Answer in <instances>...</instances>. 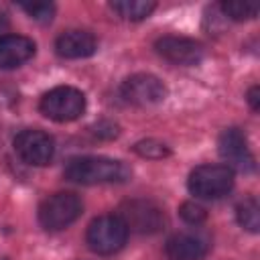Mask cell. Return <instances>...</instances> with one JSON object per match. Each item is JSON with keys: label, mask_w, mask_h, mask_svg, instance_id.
Wrapping results in <instances>:
<instances>
[{"label": "cell", "mask_w": 260, "mask_h": 260, "mask_svg": "<svg viewBox=\"0 0 260 260\" xmlns=\"http://www.w3.org/2000/svg\"><path fill=\"white\" fill-rule=\"evenodd\" d=\"M20 8L35 20H41V22H47L53 18L55 14V6L49 4V2H32V4H20Z\"/></svg>", "instance_id": "18"}, {"label": "cell", "mask_w": 260, "mask_h": 260, "mask_svg": "<svg viewBox=\"0 0 260 260\" xmlns=\"http://www.w3.org/2000/svg\"><path fill=\"white\" fill-rule=\"evenodd\" d=\"M134 152L140 154L142 158H165V156L171 154V150L167 148V144H162L158 140H152V138L136 142L134 144Z\"/></svg>", "instance_id": "17"}, {"label": "cell", "mask_w": 260, "mask_h": 260, "mask_svg": "<svg viewBox=\"0 0 260 260\" xmlns=\"http://www.w3.org/2000/svg\"><path fill=\"white\" fill-rule=\"evenodd\" d=\"M128 238V228L120 215H100L87 228V246L102 256L118 252Z\"/></svg>", "instance_id": "5"}, {"label": "cell", "mask_w": 260, "mask_h": 260, "mask_svg": "<svg viewBox=\"0 0 260 260\" xmlns=\"http://www.w3.org/2000/svg\"><path fill=\"white\" fill-rule=\"evenodd\" d=\"M2 260H8V258H2Z\"/></svg>", "instance_id": "21"}, {"label": "cell", "mask_w": 260, "mask_h": 260, "mask_svg": "<svg viewBox=\"0 0 260 260\" xmlns=\"http://www.w3.org/2000/svg\"><path fill=\"white\" fill-rule=\"evenodd\" d=\"M120 217L128 230H134L140 234H154L165 225V215L160 207L146 199L126 201L120 207Z\"/></svg>", "instance_id": "7"}, {"label": "cell", "mask_w": 260, "mask_h": 260, "mask_svg": "<svg viewBox=\"0 0 260 260\" xmlns=\"http://www.w3.org/2000/svg\"><path fill=\"white\" fill-rule=\"evenodd\" d=\"M83 211V203L75 193L61 191L47 197L39 207V223L49 232H59L71 225Z\"/></svg>", "instance_id": "3"}, {"label": "cell", "mask_w": 260, "mask_h": 260, "mask_svg": "<svg viewBox=\"0 0 260 260\" xmlns=\"http://www.w3.org/2000/svg\"><path fill=\"white\" fill-rule=\"evenodd\" d=\"M95 37L87 30H65L57 37L55 41V49L61 57L65 59H81V57H89L95 53Z\"/></svg>", "instance_id": "11"}, {"label": "cell", "mask_w": 260, "mask_h": 260, "mask_svg": "<svg viewBox=\"0 0 260 260\" xmlns=\"http://www.w3.org/2000/svg\"><path fill=\"white\" fill-rule=\"evenodd\" d=\"M14 150L24 162L35 167H45L51 162L55 154V142L43 130H22L14 138Z\"/></svg>", "instance_id": "8"}, {"label": "cell", "mask_w": 260, "mask_h": 260, "mask_svg": "<svg viewBox=\"0 0 260 260\" xmlns=\"http://www.w3.org/2000/svg\"><path fill=\"white\" fill-rule=\"evenodd\" d=\"M65 179L79 185H104L124 183L130 179V169L116 158L108 156H79L71 158L65 167Z\"/></svg>", "instance_id": "1"}, {"label": "cell", "mask_w": 260, "mask_h": 260, "mask_svg": "<svg viewBox=\"0 0 260 260\" xmlns=\"http://www.w3.org/2000/svg\"><path fill=\"white\" fill-rule=\"evenodd\" d=\"M35 53V43L22 35L0 37V69H14L26 63Z\"/></svg>", "instance_id": "12"}, {"label": "cell", "mask_w": 260, "mask_h": 260, "mask_svg": "<svg viewBox=\"0 0 260 260\" xmlns=\"http://www.w3.org/2000/svg\"><path fill=\"white\" fill-rule=\"evenodd\" d=\"M41 112L55 122H71L77 120L85 110V95L71 85H59L49 89L39 104Z\"/></svg>", "instance_id": "4"}, {"label": "cell", "mask_w": 260, "mask_h": 260, "mask_svg": "<svg viewBox=\"0 0 260 260\" xmlns=\"http://www.w3.org/2000/svg\"><path fill=\"white\" fill-rule=\"evenodd\" d=\"M179 213H181V217H183L187 223H201V221L205 219V209H203L201 205L193 203V201L183 203L181 209H179Z\"/></svg>", "instance_id": "19"}, {"label": "cell", "mask_w": 260, "mask_h": 260, "mask_svg": "<svg viewBox=\"0 0 260 260\" xmlns=\"http://www.w3.org/2000/svg\"><path fill=\"white\" fill-rule=\"evenodd\" d=\"M219 154L223 160H228L230 169L236 167L238 171H252L254 158L250 154L246 136L238 128H228L219 136Z\"/></svg>", "instance_id": "10"}, {"label": "cell", "mask_w": 260, "mask_h": 260, "mask_svg": "<svg viewBox=\"0 0 260 260\" xmlns=\"http://www.w3.org/2000/svg\"><path fill=\"white\" fill-rule=\"evenodd\" d=\"M120 93H122V98L128 104H134V106H154V104H160L167 98V87H165V83L156 75L136 73V75H130L122 83Z\"/></svg>", "instance_id": "6"}, {"label": "cell", "mask_w": 260, "mask_h": 260, "mask_svg": "<svg viewBox=\"0 0 260 260\" xmlns=\"http://www.w3.org/2000/svg\"><path fill=\"white\" fill-rule=\"evenodd\" d=\"M209 250V244L199 234H177L167 242L169 260H201Z\"/></svg>", "instance_id": "13"}, {"label": "cell", "mask_w": 260, "mask_h": 260, "mask_svg": "<svg viewBox=\"0 0 260 260\" xmlns=\"http://www.w3.org/2000/svg\"><path fill=\"white\" fill-rule=\"evenodd\" d=\"M248 102H250L252 110L258 112V108H260V89H258V85L250 87V91H248Z\"/></svg>", "instance_id": "20"}, {"label": "cell", "mask_w": 260, "mask_h": 260, "mask_svg": "<svg viewBox=\"0 0 260 260\" xmlns=\"http://www.w3.org/2000/svg\"><path fill=\"white\" fill-rule=\"evenodd\" d=\"M110 8L118 12L126 20H142L154 10V2H144V0H120L112 2Z\"/></svg>", "instance_id": "14"}, {"label": "cell", "mask_w": 260, "mask_h": 260, "mask_svg": "<svg viewBox=\"0 0 260 260\" xmlns=\"http://www.w3.org/2000/svg\"><path fill=\"white\" fill-rule=\"evenodd\" d=\"M156 53L175 65H195L203 57V47L187 37L167 35L156 41Z\"/></svg>", "instance_id": "9"}, {"label": "cell", "mask_w": 260, "mask_h": 260, "mask_svg": "<svg viewBox=\"0 0 260 260\" xmlns=\"http://www.w3.org/2000/svg\"><path fill=\"white\" fill-rule=\"evenodd\" d=\"M238 221L242 228H246L248 232L256 234L258 228H260V207H258V201L254 197H248L244 199L240 205H238Z\"/></svg>", "instance_id": "15"}, {"label": "cell", "mask_w": 260, "mask_h": 260, "mask_svg": "<svg viewBox=\"0 0 260 260\" xmlns=\"http://www.w3.org/2000/svg\"><path fill=\"white\" fill-rule=\"evenodd\" d=\"M221 10H223V14H228L234 20H250L258 14V2H246V0L244 2H238V0L223 2Z\"/></svg>", "instance_id": "16"}, {"label": "cell", "mask_w": 260, "mask_h": 260, "mask_svg": "<svg viewBox=\"0 0 260 260\" xmlns=\"http://www.w3.org/2000/svg\"><path fill=\"white\" fill-rule=\"evenodd\" d=\"M187 187L199 199H217L234 187V169L228 165H199L191 171Z\"/></svg>", "instance_id": "2"}]
</instances>
